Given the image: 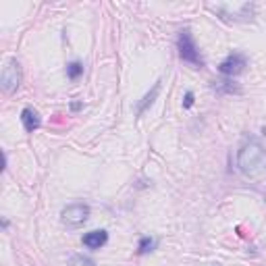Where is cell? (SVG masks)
Returning <instances> with one entry per match:
<instances>
[{
  "instance_id": "1",
  "label": "cell",
  "mask_w": 266,
  "mask_h": 266,
  "mask_svg": "<svg viewBox=\"0 0 266 266\" xmlns=\"http://www.w3.org/2000/svg\"><path fill=\"white\" fill-rule=\"evenodd\" d=\"M237 167L243 175L247 177H256L266 169V152L262 148L260 141L250 139L239 148L237 152Z\"/></svg>"
},
{
  "instance_id": "2",
  "label": "cell",
  "mask_w": 266,
  "mask_h": 266,
  "mask_svg": "<svg viewBox=\"0 0 266 266\" xmlns=\"http://www.w3.org/2000/svg\"><path fill=\"white\" fill-rule=\"evenodd\" d=\"M0 85L7 94L17 92V87L21 85V67L17 59H9L3 67V75H0Z\"/></svg>"
},
{
  "instance_id": "3",
  "label": "cell",
  "mask_w": 266,
  "mask_h": 266,
  "mask_svg": "<svg viewBox=\"0 0 266 266\" xmlns=\"http://www.w3.org/2000/svg\"><path fill=\"white\" fill-rule=\"evenodd\" d=\"M179 57L185 61V63H191L196 67H202V57H200V50L196 46V42H193L189 29H183L179 33Z\"/></svg>"
},
{
  "instance_id": "4",
  "label": "cell",
  "mask_w": 266,
  "mask_h": 266,
  "mask_svg": "<svg viewBox=\"0 0 266 266\" xmlns=\"http://www.w3.org/2000/svg\"><path fill=\"white\" fill-rule=\"evenodd\" d=\"M87 219H90V206L87 204H69L67 208H63L61 212V221L67 225V227H79L83 225Z\"/></svg>"
},
{
  "instance_id": "5",
  "label": "cell",
  "mask_w": 266,
  "mask_h": 266,
  "mask_svg": "<svg viewBox=\"0 0 266 266\" xmlns=\"http://www.w3.org/2000/svg\"><path fill=\"white\" fill-rule=\"evenodd\" d=\"M245 57L239 55V52H233V55H229L221 65H219V71L223 75L227 77H235L239 73H243V69H245Z\"/></svg>"
},
{
  "instance_id": "6",
  "label": "cell",
  "mask_w": 266,
  "mask_h": 266,
  "mask_svg": "<svg viewBox=\"0 0 266 266\" xmlns=\"http://www.w3.org/2000/svg\"><path fill=\"white\" fill-rule=\"evenodd\" d=\"M21 123H23V127H25L27 133H33V131L40 129L42 119H40V115L35 113L33 109H23L21 111Z\"/></svg>"
},
{
  "instance_id": "7",
  "label": "cell",
  "mask_w": 266,
  "mask_h": 266,
  "mask_svg": "<svg viewBox=\"0 0 266 266\" xmlns=\"http://www.w3.org/2000/svg\"><path fill=\"white\" fill-rule=\"evenodd\" d=\"M109 241V233L106 231H90L83 235V245L90 250H100V247Z\"/></svg>"
},
{
  "instance_id": "8",
  "label": "cell",
  "mask_w": 266,
  "mask_h": 266,
  "mask_svg": "<svg viewBox=\"0 0 266 266\" xmlns=\"http://www.w3.org/2000/svg\"><path fill=\"white\" fill-rule=\"evenodd\" d=\"M158 92H161V81H156V85L152 87V92H150V94H146V96H144V100L139 102V106H137V115H144V111H146L148 106H150V104L156 100Z\"/></svg>"
},
{
  "instance_id": "9",
  "label": "cell",
  "mask_w": 266,
  "mask_h": 266,
  "mask_svg": "<svg viewBox=\"0 0 266 266\" xmlns=\"http://www.w3.org/2000/svg\"><path fill=\"white\" fill-rule=\"evenodd\" d=\"M215 90L221 92V94H233V92L239 94V92H241L233 81H219V83H215Z\"/></svg>"
},
{
  "instance_id": "10",
  "label": "cell",
  "mask_w": 266,
  "mask_h": 266,
  "mask_svg": "<svg viewBox=\"0 0 266 266\" xmlns=\"http://www.w3.org/2000/svg\"><path fill=\"white\" fill-rule=\"evenodd\" d=\"M154 245H156V241L152 237H141L139 239V245H137V254H148Z\"/></svg>"
},
{
  "instance_id": "11",
  "label": "cell",
  "mask_w": 266,
  "mask_h": 266,
  "mask_svg": "<svg viewBox=\"0 0 266 266\" xmlns=\"http://www.w3.org/2000/svg\"><path fill=\"white\" fill-rule=\"evenodd\" d=\"M81 73H83V65H81V63H71V65L67 67V75H69V79H77Z\"/></svg>"
},
{
  "instance_id": "12",
  "label": "cell",
  "mask_w": 266,
  "mask_h": 266,
  "mask_svg": "<svg viewBox=\"0 0 266 266\" xmlns=\"http://www.w3.org/2000/svg\"><path fill=\"white\" fill-rule=\"evenodd\" d=\"M69 266H96L92 258H87V256H73L69 260Z\"/></svg>"
},
{
  "instance_id": "13",
  "label": "cell",
  "mask_w": 266,
  "mask_h": 266,
  "mask_svg": "<svg viewBox=\"0 0 266 266\" xmlns=\"http://www.w3.org/2000/svg\"><path fill=\"white\" fill-rule=\"evenodd\" d=\"M191 104H193V94L187 92V94H185V102H183V106H185V109H189Z\"/></svg>"
},
{
  "instance_id": "14",
  "label": "cell",
  "mask_w": 266,
  "mask_h": 266,
  "mask_svg": "<svg viewBox=\"0 0 266 266\" xmlns=\"http://www.w3.org/2000/svg\"><path fill=\"white\" fill-rule=\"evenodd\" d=\"M81 106H83L81 102H73V104H71V111H79V109H81Z\"/></svg>"
}]
</instances>
